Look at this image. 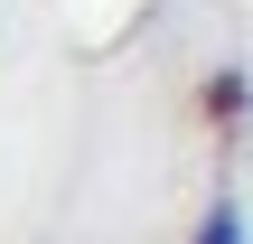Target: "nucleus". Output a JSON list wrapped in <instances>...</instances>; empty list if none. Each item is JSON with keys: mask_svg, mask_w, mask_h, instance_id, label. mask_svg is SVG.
I'll return each instance as SVG.
<instances>
[{"mask_svg": "<svg viewBox=\"0 0 253 244\" xmlns=\"http://www.w3.org/2000/svg\"><path fill=\"white\" fill-rule=\"evenodd\" d=\"M188 244H253V226H244V207H235V197H216V207L188 226Z\"/></svg>", "mask_w": 253, "mask_h": 244, "instance_id": "obj_1", "label": "nucleus"}, {"mask_svg": "<svg viewBox=\"0 0 253 244\" xmlns=\"http://www.w3.org/2000/svg\"><path fill=\"white\" fill-rule=\"evenodd\" d=\"M207 103H216V113L235 122V113H244V75H216V85H207Z\"/></svg>", "mask_w": 253, "mask_h": 244, "instance_id": "obj_2", "label": "nucleus"}]
</instances>
